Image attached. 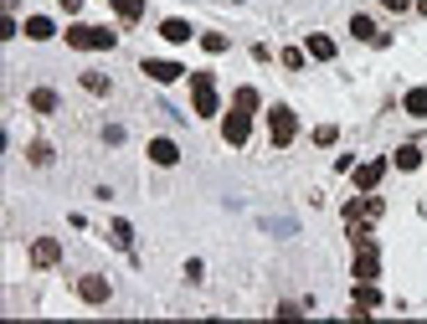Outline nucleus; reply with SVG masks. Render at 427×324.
<instances>
[{
  "mask_svg": "<svg viewBox=\"0 0 427 324\" xmlns=\"http://www.w3.org/2000/svg\"><path fill=\"white\" fill-rule=\"evenodd\" d=\"M335 139H340V129H330V124H325V129H314V145H325V149H330Z\"/></svg>",
  "mask_w": 427,
  "mask_h": 324,
  "instance_id": "nucleus-26",
  "label": "nucleus"
},
{
  "mask_svg": "<svg viewBox=\"0 0 427 324\" xmlns=\"http://www.w3.org/2000/svg\"><path fill=\"white\" fill-rule=\"evenodd\" d=\"M113 47V31L108 26H93V51H108Z\"/></svg>",
  "mask_w": 427,
  "mask_h": 324,
  "instance_id": "nucleus-25",
  "label": "nucleus"
},
{
  "mask_svg": "<svg viewBox=\"0 0 427 324\" xmlns=\"http://www.w3.org/2000/svg\"><path fill=\"white\" fill-rule=\"evenodd\" d=\"M31 108H36V113H51V108H57V93H51V88H36V93H31Z\"/></svg>",
  "mask_w": 427,
  "mask_h": 324,
  "instance_id": "nucleus-20",
  "label": "nucleus"
},
{
  "mask_svg": "<svg viewBox=\"0 0 427 324\" xmlns=\"http://www.w3.org/2000/svg\"><path fill=\"white\" fill-rule=\"evenodd\" d=\"M160 36H165V42H186V36H191V26L180 21V16H170V21L160 26Z\"/></svg>",
  "mask_w": 427,
  "mask_h": 324,
  "instance_id": "nucleus-18",
  "label": "nucleus"
},
{
  "mask_svg": "<svg viewBox=\"0 0 427 324\" xmlns=\"http://www.w3.org/2000/svg\"><path fill=\"white\" fill-rule=\"evenodd\" d=\"M201 47L216 57V51H227V36H222V31H206V36H201Z\"/></svg>",
  "mask_w": 427,
  "mask_h": 324,
  "instance_id": "nucleus-23",
  "label": "nucleus"
},
{
  "mask_svg": "<svg viewBox=\"0 0 427 324\" xmlns=\"http://www.w3.org/2000/svg\"><path fill=\"white\" fill-rule=\"evenodd\" d=\"M113 242H119V248H129V242H134V227H129L124 216H119V222H113Z\"/></svg>",
  "mask_w": 427,
  "mask_h": 324,
  "instance_id": "nucleus-24",
  "label": "nucleus"
},
{
  "mask_svg": "<svg viewBox=\"0 0 427 324\" xmlns=\"http://www.w3.org/2000/svg\"><path fill=\"white\" fill-rule=\"evenodd\" d=\"M77 299L83 304H108V278H98V273L77 278Z\"/></svg>",
  "mask_w": 427,
  "mask_h": 324,
  "instance_id": "nucleus-5",
  "label": "nucleus"
},
{
  "mask_svg": "<svg viewBox=\"0 0 427 324\" xmlns=\"http://www.w3.org/2000/svg\"><path fill=\"white\" fill-rule=\"evenodd\" d=\"M26 154H31V165H51V145H47V139H36Z\"/></svg>",
  "mask_w": 427,
  "mask_h": 324,
  "instance_id": "nucleus-22",
  "label": "nucleus"
},
{
  "mask_svg": "<svg viewBox=\"0 0 427 324\" xmlns=\"http://www.w3.org/2000/svg\"><path fill=\"white\" fill-rule=\"evenodd\" d=\"M150 160H154V165H175V160H180L175 139H154V145H150Z\"/></svg>",
  "mask_w": 427,
  "mask_h": 324,
  "instance_id": "nucleus-10",
  "label": "nucleus"
},
{
  "mask_svg": "<svg viewBox=\"0 0 427 324\" xmlns=\"http://www.w3.org/2000/svg\"><path fill=\"white\" fill-rule=\"evenodd\" d=\"M51 31H57V26H51V16H31V21H26V36H31V42H47Z\"/></svg>",
  "mask_w": 427,
  "mask_h": 324,
  "instance_id": "nucleus-14",
  "label": "nucleus"
},
{
  "mask_svg": "<svg viewBox=\"0 0 427 324\" xmlns=\"http://www.w3.org/2000/svg\"><path fill=\"white\" fill-rule=\"evenodd\" d=\"M191 88H196V113H201V119H211V113H216V83H211V72H196V77H191Z\"/></svg>",
  "mask_w": 427,
  "mask_h": 324,
  "instance_id": "nucleus-3",
  "label": "nucleus"
},
{
  "mask_svg": "<svg viewBox=\"0 0 427 324\" xmlns=\"http://www.w3.org/2000/svg\"><path fill=\"white\" fill-rule=\"evenodd\" d=\"M21 31V26H16V16H10V6H6V21H0V36H6V42H10V36H16Z\"/></svg>",
  "mask_w": 427,
  "mask_h": 324,
  "instance_id": "nucleus-27",
  "label": "nucleus"
},
{
  "mask_svg": "<svg viewBox=\"0 0 427 324\" xmlns=\"http://www.w3.org/2000/svg\"><path fill=\"white\" fill-rule=\"evenodd\" d=\"M62 10H67V16H77V10H83V0H62Z\"/></svg>",
  "mask_w": 427,
  "mask_h": 324,
  "instance_id": "nucleus-29",
  "label": "nucleus"
},
{
  "mask_svg": "<svg viewBox=\"0 0 427 324\" xmlns=\"http://www.w3.org/2000/svg\"><path fill=\"white\" fill-rule=\"evenodd\" d=\"M392 165H396V170H422V149H417V145H402Z\"/></svg>",
  "mask_w": 427,
  "mask_h": 324,
  "instance_id": "nucleus-12",
  "label": "nucleus"
},
{
  "mask_svg": "<svg viewBox=\"0 0 427 324\" xmlns=\"http://www.w3.org/2000/svg\"><path fill=\"white\" fill-rule=\"evenodd\" d=\"M402 103H407V113H412V119H427V88H412Z\"/></svg>",
  "mask_w": 427,
  "mask_h": 324,
  "instance_id": "nucleus-16",
  "label": "nucleus"
},
{
  "mask_svg": "<svg viewBox=\"0 0 427 324\" xmlns=\"http://www.w3.org/2000/svg\"><path fill=\"white\" fill-rule=\"evenodd\" d=\"M351 31L360 36V42H376V36H381V31H376V21H371V16H355V21H351Z\"/></svg>",
  "mask_w": 427,
  "mask_h": 324,
  "instance_id": "nucleus-19",
  "label": "nucleus"
},
{
  "mask_svg": "<svg viewBox=\"0 0 427 324\" xmlns=\"http://www.w3.org/2000/svg\"><path fill=\"white\" fill-rule=\"evenodd\" d=\"M268 134H273V145L283 149V145H293V134H299V119H293V108H268Z\"/></svg>",
  "mask_w": 427,
  "mask_h": 324,
  "instance_id": "nucleus-1",
  "label": "nucleus"
},
{
  "mask_svg": "<svg viewBox=\"0 0 427 324\" xmlns=\"http://www.w3.org/2000/svg\"><path fill=\"white\" fill-rule=\"evenodd\" d=\"M417 10H422V16H427V0H417Z\"/></svg>",
  "mask_w": 427,
  "mask_h": 324,
  "instance_id": "nucleus-30",
  "label": "nucleus"
},
{
  "mask_svg": "<svg viewBox=\"0 0 427 324\" xmlns=\"http://www.w3.org/2000/svg\"><path fill=\"white\" fill-rule=\"evenodd\" d=\"M67 47H77V51H93V26H67Z\"/></svg>",
  "mask_w": 427,
  "mask_h": 324,
  "instance_id": "nucleus-13",
  "label": "nucleus"
},
{
  "mask_svg": "<svg viewBox=\"0 0 427 324\" xmlns=\"http://www.w3.org/2000/svg\"><path fill=\"white\" fill-rule=\"evenodd\" d=\"M351 175H355V186H360V191H376V186H381V175H386V160H366V165H355Z\"/></svg>",
  "mask_w": 427,
  "mask_h": 324,
  "instance_id": "nucleus-8",
  "label": "nucleus"
},
{
  "mask_svg": "<svg viewBox=\"0 0 427 324\" xmlns=\"http://www.w3.org/2000/svg\"><path fill=\"white\" fill-rule=\"evenodd\" d=\"M304 47H309V57H319V62H330V57H335V42H330L325 31H314V36H309Z\"/></svg>",
  "mask_w": 427,
  "mask_h": 324,
  "instance_id": "nucleus-11",
  "label": "nucleus"
},
{
  "mask_svg": "<svg viewBox=\"0 0 427 324\" xmlns=\"http://www.w3.org/2000/svg\"><path fill=\"white\" fill-rule=\"evenodd\" d=\"M248 134H252V113L232 103V113L222 119V139H227V145H248Z\"/></svg>",
  "mask_w": 427,
  "mask_h": 324,
  "instance_id": "nucleus-2",
  "label": "nucleus"
},
{
  "mask_svg": "<svg viewBox=\"0 0 427 324\" xmlns=\"http://www.w3.org/2000/svg\"><path fill=\"white\" fill-rule=\"evenodd\" d=\"M232 103H237V108H257V88H237V93H232Z\"/></svg>",
  "mask_w": 427,
  "mask_h": 324,
  "instance_id": "nucleus-21",
  "label": "nucleus"
},
{
  "mask_svg": "<svg viewBox=\"0 0 427 324\" xmlns=\"http://www.w3.org/2000/svg\"><path fill=\"white\" fill-rule=\"evenodd\" d=\"M381 211H386V206L371 196V191H366V196H355V201H345V222H376Z\"/></svg>",
  "mask_w": 427,
  "mask_h": 324,
  "instance_id": "nucleus-4",
  "label": "nucleus"
},
{
  "mask_svg": "<svg viewBox=\"0 0 427 324\" xmlns=\"http://www.w3.org/2000/svg\"><path fill=\"white\" fill-rule=\"evenodd\" d=\"M376 273H381V252L371 242H360L355 248V278H376Z\"/></svg>",
  "mask_w": 427,
  "mask_h": 324,
  "instance_id": "nucleus-7",
  "label": "nucleus"
},
{
  "mask_svg": "<svg viewBox=\"0 0 427 324\" xmlns=\"http://www.w3.org/2000/svg\"><path fill=\"white\" fill-rule=\"evenodd\" d=\"M145 77H154V83H180L186 67H180V62H165V57H150L145 62Z\"/></svg>",
  "mask_w": 427,
  "mask_h": 324,
  "instance_id": "nucleus-6",
  "label": "nucleus"
},
{
  "mask_svg": "<svg viewBox=\"0 0 427 324\" xmlns=\"http://www.w3.org/2000/svg\"><path fill=\"white\" fill-rule=\"evenodd\" d=\"M381 6L392 10V16H407V10H412V0H381Z\"/></svg>",
  "mask_w": 427,
  "mask_h": 324,
  "instance_id": "nucleus-28",
  "label": "nucleus"
},
{
  "mask_svg": "<svg viewBox=\"0 0 427 324\" xmlns=\"http://www.w3.org/2000/svg\"><path fill=\"white\" fill-rule=\"evenodd\" d=\"M57 257H62V248H57L51 237H36V242H31V263H36V268H57Z\"/></svg>",
  "mask_w": 427,
  "mask_h": 324,
  "instance_id": "nucleus-9",
  "label": "nucleus"
},
{
  "mask_svg": "<svg viewBox=\"0 0 427 324\" xmlns=\"http://www.w3.org/2000/svg\"><path fill=\"white\" fill-rule=\"evenodd\" d=\"M113 16H119V21H139V16H145V0H113Z\"/></svg>",
  "mask_w": 427,
  "mask_h": 324,
  "instance_id": "nucleus-17",
  "label": "nucleus"
},
{
  "mask_svg": "<svg viewBox=\"0 0 427 324\" xmlns=\"http://www.w3.org/2000/svg\"><path fill=\"white\" fill-rule=\"evenodd\" d=\"M83 88H88L93 98H108V93H113V83H108L103 72H83Z\"/></svg>",
  "mask_w": 427,
  "mask_h": 324,
  "instance_id": "nucleus-15",
  "label": "nucleus"
}]
</instances>
